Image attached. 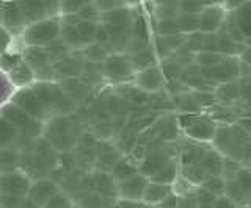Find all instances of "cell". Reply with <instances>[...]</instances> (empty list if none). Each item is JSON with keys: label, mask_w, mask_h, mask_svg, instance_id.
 Masks as SVG:
<instances>
[{"label": "cell", "mask_w": 251, "mask_h": 208, "mask_svg": "<svg viewBox=\"0 0 251 208\" xmlns=\"http://www.w3.org/2000/svg\"><path fill=\"white\" fill-rule=\"evenodd\" d=\"M2 8H3V0H0V25H2Z\"/></svg>", "instance_id": "41"}, {"label": "cell", "mask_w": 251, "mask_h": 208, "mask_svg": "<svg viewBox=\"0 0 251 208\" xmlns=\"http://www.w3.org/2000/svg\"><path fill=\"white\" fill-rule=\"evenodd\" d=\"M0 114L10 122V124L18 130V132L28 136L30 140H38L44 135V122L31 118L24 110L13 102H8L0 106Z\"/></svg>", "instance_id": "3"}, {"label": "cell", "mask_w": 251, "mask_h": 208, "mask_svg": "<svg viewBox=\"0 0 251 208\" xmlns=\"http://www.w3.org/2000/svg\"><path fill=\"white\" fill-rule=\"evenodd\" d=\"M14 2L25 21V25H31L38 21L49 18L43 0H14Z\"/></svg>", "instance_id": "16"}, {"label": "cell", "mask_w": 251, "mask_h": 208, "mask_svg": "<svg viewBox=\"0 0 251 208\" xmlns=\"http://www.w3.org/2000/svg\"><path fill=\"white\" fill-rule=\"evenodd\" d=\"M21 169V152L14 149L0 150V174L14 172Z\"/></svg>", "instance_id": "20"}, {"label": "cell", "mask_w": 251, "mask_h": 208, "mask_svg": "<svg viewBox=\"0 0 251 208\" xmlns=\"http://www.w3.org/2000/svg\"><path fill=\"white\" fill-rule=\"evenodd\" d=\"M21 208H43V207H39L36 202H33V200L27 197L25 200H24V204L21 205Z\"/></svg>", "instance_id": "39"}, {"label": "cell", "mask_w": 251, "mask_h": 208, "mask_svg": "<svg viewBox=\"0 0 251 208\" xmlns=\"http://www.w3.org/2000/svg\"><path fill=\"white\" fill-rule=\"evenodd\" d=\"M227 11L223 6H206L200 13V32L215 33L223 25Z\"/></svg>", "instance_id": "15"}, {"label": "cell", "mask_w": 251, "mask_h": 208, "mask_svg": "<svg viewBox=\"0 0 251 208\" xmlns=\"http://www.w3.org/2000/svg\"><path fill=\"white\" fill-rule=\"evenodd\" d=\"M171 188L170 185H163V183H155V182H148L146 189L143 192V202L145 204H160L165 199L170 196Z\"/></svg>", "instance_id": "19"}, {"label": "cell", "mask_w": 251, "mask_h": 208, "mask_svg": "<svg viewBox=\"0 0 251 208\" xmlns=\"http://www.w3.org/2000/svg\"><path fill=\"white\" fill-rule=\"evenodd\" d=\"M8 75V80L16 88H27L31 86L35 82H36V77H35V71L31 69L25 61H21L18 66H14L10 72L6 74Z\"/></svg>", "instance_id": "17"}, {"label": "cell", "mask_w": 251, "mask_h": 208, "mask_svg": "<svg viewBox=\"0 0 251 208\" xmlns=\"http://www.w3.org/2000/svg\"><path fill=\"white\" fill-rule=\"evenodd\" d=\"M0 208H3V207H2V204H0Z\"/></svg>", "instance_id": "42"}, {"label": "cell", "mask_w": 251, "mask_h": 208, "mask_svg": "<svg viewBox=\"0 0 251 208\" xmlns=\"http://www.w3.org/2000/svg\"><path fill=\"white\" fill-rule=\"evenodd\" d=\"M214 143H215V147L220 152H223L235 160L242 158L250 146V140H248V135L245 133V130L237 128V127L217 128Z\"/></svg>", "instance_id": "4"}, {"label": "cell", "mask_w": 251, "mask_h": 208, "mask_svg": "<svg viewBox=\"0 0 251 208\" xmlns=\"http://www.w3.org/2000/svg\"><path fill=\"white\" fill-rule=\"evenodd\" d=\"M10 102L18 105L21 110H24L27 114H30L31 118L41 121V122H44V124L52 118L49 114V111H47V108L44 106V104L41 102V99H39L36 96V92L31 89V86L19 88L11 96Z\"/></svg>", "instance_id": "6"}, {"label": "cell", "mask_w": 251, "mask_h": 208, "mask_svg": "<svg viewBox=\"0 0 251 208\" xmlns=\"http://www.w3.org/2000/svg\"><path fill=\"white\" fill-rule=\"evenodd\" d=\"M46 5V11L49 18L60 16V0H43Z\"/></svg>", "instance_id": "35"}, {"label": "cell", "mask_w": 251, "mask_h": 208, "mask_svg": "<svg viewBox=\"0 0 251 208\" xmlns=\"http://www.w3.org/2000/svg\"><path fill=\"white\" fill-rule=\"evenodd\" d=\"M200 2L206 8V6H223L226 0H200Z\"/></svg>", "instance_id": "38"}, {"label": "cell", "mask_w": 251, "mask_h": 208, "mask_svg": "<svg viewBox=\"0 0 251 208\" xmlns=\"http://www.w3.org/2000/svg\"><path fill=\"white\" fill-rule=\"evenodd\" d=\"M31 89L41 99L52 118L69 116L77 108V102L68 96V92L58 82H35L31 84Z\"/></svg>", "instance_id": "1"}, {"label": "cell", "mask_w": 251, "mask_h": 208, "mask_svg": "<svg viewBox=\"0 0 251 208\" xmlns=\"http://www.w3.org/2000/svg\"><path fill=\"white\" fill-rule=\"evenodd\" d=\"M204 6L200 0H180L179 2V13H190V14H200Z\"/></svg>", "instance_id": "31"}, {"label": "cell", "mask_w": 251, "mask_h": 208, "mask_svg": "<svg viewBox=\"0 0 251 208\" xmlns=\"http://www.w3.org/2000/svg\"><path fill=\"white\" fill-rule=\"evenodd\" d=\"M94 3H96L100 13L110 11L113 8H118V6H124L123 0H94Z\"/></svg>", "instance_id": "33"}, {"label": "cell", "mask_w": 251, "mask_h": 208, "mask_svg": "<svg viewBox=\"0 0 251 208\" xmlns=\"http://www.w3.org/2000/svg\"><path fill=\"white\" fill-rule=\"evenodd\" d=\"M148 179L143 174H132L130 177L116 182V194L123 200H129V202H138L143 199V192L146 189Z\"/></svg>", "instance_id": "9"}, {"label": "cell", "mask_w": 251, "mask_h": 208, "mask_svg": "<svg viewBox=\"0 0 251 208\" xmlns=\"http://www.w3.org/2000/svg\"><path fill=\"white\" fill-rule=\"evenodd\" d=\"M2 27L6 30L11 36H22L25 30V21L16 5L14 0H3L2 8Z\"/></svg>", "instance_id": "12"}, {"label": "cell", "mask_w": 251, "mask_h": 208, "mask_svg": "<svg viewBox=\"0 0 251 208\" xmlns=\"http://www.w3.org/2000/svg\"><path fill=\"white\" fill-rule=\"evenodd\" d=\"M154 33L160 36H168V35H177L180 30L177 27L176 18H168V19H154Z\"/></svg>", "instance_id": "25"}, {"label": "cell", "mask_w": 251, "mask_h": 208, "mask_svg": "<svg viewBox=\"0 0 251 208\" xmlns=\"http://www.w3.org/2000/svg\"><path fill=\"white\" fill-rule=\"evenodd\" d=\"M245 2H247V0H226L225 5H223V8L226 11H234L235 8H239V6L243 5Z\"/></svg>", "instance_id": "37"}, {"label": "cell", "mask_w": 251, "mask_h": 208, "mask_svg": "<svg viewBox=\"0 0 251 208\" xmlns=\"http://www.w3.org/2000/svg\"><path fill=\"white\" fill-rule=\"evenodd\" d=\"M123 2H124L126 6H130V8H132V6L141 5V3H143V0H123Z\"/></svg>", "instance_id": "40"}, {"label": "cell", "mask_w": 251, "mask_h": 208, "mask_svg": "<svg viewBox=\"0 0 251 208\" xmlns=\"http://www.w3.org/2000/svg\"><path fill=\"white\" fill-rule=\"evenodd\" d=\"M52 66H53L55 82L74 79V77L82 75L85 58L82 55V52H71L69 55L58 60L57 63H52Z\"/></svg>", "instance_id": "8"}, {"label": "cell", "mask_w": 251, "mask_h": 208, "mask_svg": "<svg viewBox=\"0 0 251 208\" xmlns=\"http://www.w3.org/2000/svg\"><path fill=\"white\" fill-rule=\"evenodd\" d=\"M77 16L82 21H91V22H100V11L96 6L94 2H90L88 5H85L83 8L77 13Z\"/></svg>", "instance_id": "29"}, {"label": "cell", "mask_w": 251, "mask_h": 208, "mask_svg": "<svg viewBox=\"0 0 251 208\" xmlns=\"http://www.w3.org/2000/svg\"><path fill=\"white\" fill-rule=\"evenodd\" d=\"M44 49H46L47 55H49V58H50L52 63H57L58 60L65 58L66 55H69V53L73 52L65 42H63V41L60 40V38H58V40H55L53 42L47 44Z\"/></svg>", "instance_id": "26"}, {"label": "cell", "mask_w": 251, "mask_h": 208, "mask_svg": "<svg viewBox=\"0 0 251 208\" xmlns=\"http://www.w3.org/2000/svg\"><path fill=\"white\" fill-rule=\"evenodd\" d=\"M43 208H74V207H73V202H71V199L60 191L58 194L53 196Z\"/></svg>", "instance_id": "30"}, {"label": "cell", "mask_w": 251, "mask_h": 208, "mask_svg": "<svg viewBox=\"0 0 251 208\" xmlns=\"http://www.w3.org/2000/svg\"><path fill=\"white\" fill-rule=\"evenodd\" d=\"M58 192H60V188L55 182L49 179H38L36 182H31L27 197L33 200V202H36L39 207H44L53 196H57Z\"/></svg>", "instance_id": "14"}, {"label": "cell", "mask_w": 251, "mask_h": 208, "mask_svg": "<svg viewBox=\"0 0 251 208\" xmlns=\"http://www.w3.org/2000/svg\"><path fill=\"white\" fill-rule=\"evenodd\" d=\"M27 196H0V204L3 208H21Z\"/></svg>", "instance_id": "32"}, {"label": "cell", "mask_w": 251, "mask_h": 208, "mask_svg": "<svg viewBox=\"0 0 251 208\" xmlns=\"http://www.w3.org/2000/svg\"><path fill=\"white\" fill-rule=\"evenodd\" d=\"M33 141L35 140H30L28 136L18 132V130L0 114V150L14 149L21 152Z\"/></svg>", "instance_id": "10"}, {"label": "cell", "mask_w": 251, "mask_h": 208, "mask_svg": "<svg viewBox=\"0 0 251 208\" xmlns=\"http://www.w3.org/2000/svg\"><path fill=\"white\" fill-rule=\"evenodd\" d=\"M60 16L38 21L35 24L25 27L21 36L22 42L24 45H31V47H46L47 44H50L60 38Z\"/></svg>", "instance_id": "2"}, {"label": "cell", "mask_w": 251, "mask_h": 208, "mask_svg": "<svg viewBox=\"0 0 251 208\" xmlns=\"http://www.w3.org/2000/svg\"><path fill=\"white\" fill-rule=\"evenodd\" d=\"M240 94L245 99V102L251 105V75H248L245 80H242L240 83Z\"/></svg>", "instance_id": "36"}, {"label": "cell", "mask_w": 251, "mask_h": 208, "mask_svg": "<svg viewBox=\"0 0 251 208\" xmlns=\"http://www.w3.org/2000/svg\"><path fill=\"white\" fill-rule=\"evenodd\" d=\"M22 61V50H10L0 55V71L8 74L14 66H18Z\"/></svg>", "instance_id": "27"}, {"label": "cell", "mask_w": 251, "mask_h": 208, "mask_svg": "<svg viewBox=\"0 0 251 208\" xmlns=\"http://www.w3.org/2000/svg\"><path fill=\"white\" fill-rule=\"evenodd\" d=\"M231 16L239 27L242 36L245 38L247 45H251V0H247L245 3L240 5L234 11H229Z\"/></svg>", "instance_id": "18"}, {"label": "cell", "mask_w": 251, "mask_h": 208, "mask_svg": "<svg viewBox=\"0 0 251 208\" xmlns=\"http://www.w3.org/2000/svg\"><path fill=\"white\" fill-rule=\"evenodd\" d=\"M133 82H135L137 88L143 92H155L159 91L165 84V75L159 64L141 69L133 75Z\"/></svg>", "instance_id": "13"}, {"label": "cell", "mask_w": 251, "mask_h": 208, "mask_svg": "<svg viewBox=\"0 0 251 208\" xmlns=\"http://www.w3.org/2000/svg\"><path fill=\"white\" fill-rule=\"evenodd\" d=\"M99 22H91V21H78L75 24V30L80 40L83 42V47L91 42H94V35H96V28H98Z\"/></svg>", "instance_id": "24"}, {"label": "cell", "mask_w": 251, "mask_h": 208, "mask_svg": "<svg viewBox=\"0 0 251 208\" xmlns=\"http://www.w3.org/2000/svg\"><path fill=\"white\" fill-rule=\"evenodd\" d=\"M176 165L173 161H168L162 169H159L157 172H154L149 177V182H155V183H163V185H171L176 180Z\"/></svg>", "instance_id": "23"}, {"label": "cell", "mask_w": 251, "mask_h": 208, "mask_svg": "<svg viewBox=\"0 0 251 208\" xmlns=\"http://www.w3.org/2000/svg\"><path fill=\"white\" fill-rule=\"evenodd\" d=\"M31 182V177L21 169L0 174V196H27Z\"/></svg>", "instance_id": "7"}, {"label": "cell", "mask_w": 251, "mask_h": 208, "mask_svg": "<svg viewBox=\"0 0 251 208\" xmlns=\"http://www.w3.org/2000/svg\"><path fill=\"white\" fill-rule=\"evenodd\" d=\"M176 21H177V27L182 35H190L195 32H200V14L177 13Z\"/></svg>", "instance_id": "21"}, {"label": "cell", "mask_w": 251, "mask_h": 208, "mask_svg": "<svg viewBox=\"0 0 251 208\" xmlns=\"http://www.w3.org/2000/svg\"><path fill=\"white\" fill-rule=\"evenodd\" d=\"M102 74L107 82L118 84L133 80L135 71H133L127 53H108V57L102 63Z\"/></svg>", "instance_id": "5"}, {"label": "cell", "mask_w": 251, "mask_h": 208, "mask_svg": "<svg viewBox=\"0 0 251 208\" xmlns=\"http://www.w3.org/2000/svg\"><path fill=\"white\" fill-rule=\"evenodd\" d=\"M11 42H13V36L8 33L2 25H0V55L10 49Z\"/></svg>", "instance_id": "34"}, {"label": "cell", "mask_w": 251, "mask_h": 208, "mask_svg": "<svg viewBox=\"0 0 251 208\" xmlns=\"http://www.w3.org/2000/svg\"><path fill=\"white\" fill-rule=\"evenodd\" d=\"M80 52H82L85 61H90V63H100V64L104 63L110 53L104 45L99 42H91L88 45H85Z\"/></svg>", "instance_id": "22"}, {"label": "cell", "mask_w": 251, "mask_h": 208, "mask_svg": "<svg viewBox=\"0 0 251 208\" xmlns=\"http://www.w3.org/2000/svg\"><path fill=\"white\" fill-rule=\"evenodd\" d=\"M185 135L188 138H192L195 141H210L214 140L215 132H217V125L215 122L210 118H198L190 114L188 122L185 124Z\"/></svg>", "instance_id": "11"}, {"label": "cell", "mask_w": 251, "mask_h": 208, "mask_svg": "<svg viewBox=\"0 0 251 208\" xmlns=\"http://www.w3.org/2000/svg\"><path fill=\"white\" fill-rule=\"evenodd\" d=\"M93 0H60V16L66 14H77L85 5H88Z\"/></svg>", "instance_id": "28"}]
</instances>
